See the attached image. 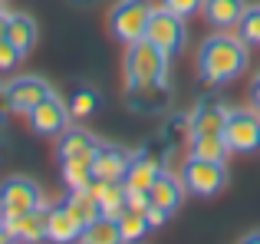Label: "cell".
Masks as SVG:
<instances>
[{
    "instance_id": "23",
    "label": "cell",
    "mask_w": 260,
    "mask_h": 244,
    "mask_svg": "<svg viewBox=\"0 0 260 244\" xmlns=\"http://www.w3.org/2000/svg\"><path fill=\"white\" fill-rule=\"evenodd\" d=\"M66 208L73 211V218H76L83 228H89L95 218H102V208H99V201H95V195L89 192V188H83V192H70Z\"/></svg>"
},
{
    "instance_id": "15",
    "label": "cell",
    "mask_w": 260,
    "mask_h": 244,
    "mask_svg": "<svg viewBox=\"0 0 260 244\" xmlns=\"http://www.w3.org/2000/svg\"><path fill=\"white\" fill-rule=\"evenodd\" d=\"M228 112L231 106L217 103V99H201V103L194 106V112H191V135L194 132H221L224 122H228Z\"/></svg>"
},
{
    "instance_id": "18",
    "label": "cell",
    "mask_w": 260,
    "mask_h": 244,
    "mask_svg": "<svg viewBox=\"0 0 260 244\" xmlns=\"http://www.w3.org/2000/svg\"><path fill=\"white\" fill-rule=\"evenodd\" d=\"M59 172L70 192H83L92 185V155H70V159H59Z\"/></svg>"
},
{
    "instance_id": "30",
    "label": "cell",
    "mask_w": 260,
    "mask_h": 244,
    "mask_svg": "<svg viewBox=\"0 0 260 244\" xmlns=\"http://www.w3.org/2000/svg\"><path fill=\"white\" fill-rule=\"evenodd\" d=\"M168 218H172V215H168L165 208H158V205H148L145 208V221H148V228H152V231H161V228L168 225Z\"/></svg>"
},
{
    "instance_id": "1",
    "label": "cell",
    "mask_w": 260,
    "mask_h": 244,
    "mask_svg": "<svg viewBox=\"0 0 260 244\" xmlns=\"http://www.w3.org/2000/svg\"><path fill=\"white\" fill-rule=\"evenodd\" d=\"M168 66L172 56L158 50L148 37L125 43V93H128V106L139 112H155L165 106L168 99Z\"/></svg>"
},
{
    "instance_id": "11",
    "label": "cell",
    "mask_w": 260,
    "mask_h": 244,
    "mask_svg": "<svg viewBox=\"0 0 260 244\" xmlns=\"http://www.w3.org/2000/svg\"><path fill=\"white\" fill-rule=\"evenodd\" d=\"M46 211V241H56V244H70L83 238V225L73 218V211L66 208V201H46L43 205Z\"/></svg>"
},
{
    "instance_id": "28",
    "label": "cell",
    "mask_w": 260,
    "mask_h": 244,
    "mask_svg": "<svg viewBox=\"0 0 260 244\" xmlns=\"http://www.w3.org/2000/svg\"><path fill=\"white\" fill-rule=\"evenodd\" d=\"M148 205H152V195H148V188L125 185V208H132V211H145Z\"/></svg>"
},
{
    "instance_id": "35",
    "label": "cell",
    "mask_w": 260,
    "mask_h": 244,
    "mask_svg": "<svg viewBox=\"0 0 260 244\" xmlns=\"http://www.w3.org/2000/svg\"><path fill=\"white\" fill-rule=\"evenodd\" d=\"M4 10H7V7H4V0H0V13H4Z\"/></svg>"
},
{
    "instance_id": "21",
    "label": "cell",
    "mask_w": 260,
    "mask_h": 244,
    "mask_svg": "<svg viewBox=\"0 0 260 244\" xmlns=\"http://www.w3.org/2000/svg\"><path fill=\"white\" fill-rule=\"evenodd\" d=\"M7 40H13V43L23 50V56L37 46L40 40V30H37V20L30 17V13H10V26H7Z\"/></svg>"
},
{
    "instance_id": "26",
    "label": "cell",
    "mask_w": 260,
    "mask_h": 244,
    "mask_svg": "<svg viewBox=\"0 0 260 244\" xmlns=\"http://www.w3.org/2000/svg\"><path fill=\"white\" fill-rule=\"evenodd\" d=\"M237 37L247 46H260V4L244 10V17L237 20Z\"/></svg>"
},
{
    "instance_id": "17",
    "label": "cell",
    "mask_w": 260,
    "mask_h": 244,
    "mask_svg": "<svg viewBox=\"0 0 260 244\" xmlns=\"http://www.w3.org/2000/svg\"><path fill=\"white\" fill-rule=\"evenodd\" d=\"M95 148H99V139L83 126H70L56 139V155L59 159H70V155H92Z\"/></svg>"
},
{
    "instance_id": "12",
    "label": "cell",
    "mask_w": 260,
    "mask_h": 244,
    "mask_svg": "<svg viewBox=\"0 0 260 244\" xmlns=\"http://www.w3.org/2000/svg\"><path fill=\"white\" fill-rule=\"evenodd\" d=\"M148 195H152V205H158V208H165L168 215H175L178 208H181V201H184V195H188V188H184L181 175H172V172H165V168H161V175L152 181Z\"/></svg>"
},
{
    "instance_id": "3",
    "label": "cell",
    "mask_w": 260,
    "mask_h": 244,
    "mask_svg": "<svg viewBox=\"0 0 260 244\" xmlns=\"http://www.w3.org/2000/svg\"><path fill=\"white\" fill-rule=\"evenodd\" d=\"M181 181L188 188V195H198V198H214L228 188V165L224 162H211V159H198V155H188L181 162Z\"/></svg>"
},
{
    "instance_id": "27",
    "label": "cell",
    "mask_w": 260,
    "mask_h": 244,
    "mask_svg": "<svg viewBox=\"0 0 260 244\" xmlns=\"http://www.w3.org/2000/svg\"><path fill=\"white\" fill-rule=\"evenodd\" d=\"M20 59H23V50H20L13 40H0V73H10L20 66Z\"/></svg>"
},
{
    "instance_id": "7",
    "label": "cell",
    "mask_w": 260,
    "mask_h": 244,
    "mask_svg": "<svg viewBox=\"0 0 260 244\" xmlns=\"http://www.w3.org/2000/svg\"><path fill=\"white\" fill-rule=\"evenodd\" d=\"M221 135L228 139L231 152H260V112L257 109H231Z\"/></svg>"
},
{
    "instance_id": "14",
    "label": "cell",
    "mask_w": 260,
    "mask_h": 244,
    "mask_svg": "<svg viewBox=\"0 0 260 244\" xmlns=\"http://www.w3.org/2000/svg\"><path fill=\"white\" fill-rule=\"evenodd\" d=\"M244 10H247L244 0H204V7H201L211 30H234L237 20L244 17Z\"/></svg>"
},
{
    "instance_id": "36",
    "label": "cell",
    "mask_w": 260,
    "mask_h": 244,
    "mask_svg": "<svg viewBox=\"0 0 260 244\" xmlns=\"http://www.w3.org/2000/svg\"><path fill=\"white\" fill-rule=\"evenodd\" d=\"M257 73H260V70H257Z\"/></svg>"
},
{
    "instance_id": "13",
    "label": "cell",
    "mask_w": 260,
    "mask_h": 244,
    "mask_svg": "<svg viewBox=\"0 0 260 244\" xmlns=\"http://www.w3.org/2000/svg\"><path fill=\"white\" fill-rule=\"evenodd\" d=\"M7 238L20 241V244H30V241H46V211L37 208V211H26L17 215V218H7Z\"/></svg>"
},
{
    "instance_id": "2",
    "label": "cell",
    "mask_w": 260,
    "mask_h": 244,
    "mask_svg": "<svg viewBox=\"0 0 260 244\" xmlns=\"http://www.w3.org/2000/svg\"><path fill=\"white\" fill-rule=\"evenodd\" d=\"M250 53L241 37H231L228 30H217L198 46V76L204 86H228L247 70Z\"/></svg>"
},
{
    "instance_id": "22",
    "label": "cell",
    "mask_w": 260,
    "mask_h": 244,
    "mask_svg": "<svg viewBox=\"0 0 260 244\" xmlns=\"http://www.w3.org/2000/svg\"><path fill=\"white\" fill-rule=\"evenodd\" d=\"M66 106H70L73 122H83V119L99 112V93H95L92 86H73L70 96H66Z\"/></svg>"
},
{
    "instance_id": "6",
    "label": "cell",
    "mask_w": 260,
    "mask_h": 244,
    "mask_svg": "<svg viewBox=\"0 0 260 244\" xmlns=\"http://www.w3.org/2000/svg\"><path fill=\"white\" fill-rule=\"evenodd\" d=\"M145 37L152 40L155 46H158L165 56H178V53L184 50V40H188V30H184V17H178L175 10H168V7H155L152 20H148V30Z\"/></svg>"
},
{
    "instance_id": "19",
    "label": "cell",
    "mask_w": 260,
    "mask_h": 244,
    "mask_svg": "<svg viewBox=\"0 0 260 244\" xmlns=\"http://www.w3.org/2000/svg\"><path fill=\"white\" fill-rule=\"evenodd\" d=\"M191 155L198 159H211V162H224L231 159V145L221 132H194L191 135Z\"/></svg>"
},
{
    "instance_id": "8",
    "label": "cell",
    "mask_w": 260,
    "mask_h": 244,
    "mask_svg": "<svg viewBox=\"0 0 260 244\" xmlns=\"http://www.w3.org/2000/svg\"><path fill=\"white\" fill-rule=\"evenodd\" d=\"M50 93L53 89H50V83H46L43 76H13L10 83L0 89V96H4V103H7L10 112L30 116V112L50 96Z\"/></svg>"
},
{
    "instance_id": "20",
    "label": "cell",
    "mask_w": 260,
    "mask_h": 244,
    "mask_svg": "<svg viewBox=\"0 0 260 244\" xmlns=\"http://www.w3.org/2000/svg\"><path fill=\"white\" fill-rule=\"evenodd\" d=\"M161 175V162L155 159L152 152H135L132 155V165H128V175H125V185H135V188H152V181Z\"/></svg>"
},
{
    "instance_id": "24",
    "label": "cell",
    "mask_w": 260,
    "mask_h": 244,
    "mask_svg": "<svg viewBox=\"0 0 260 244\" xmlns=\"http://www.w3.org/2000/svg\"><path fill=\"white\" fill-rule=\"evenodd\" d=\"M115 221H119V238L125 244H135V241L145 238V234H152V228H148V221H145V211H132V208H125Z\"/></svg>"
},
{
    "instance_id": "5",
    "label": "cell",
    "mask_w": 260,
    "mask_h": 244,
    "mask_svg": "<svg viewBox=\"0 0 260 244\" xmlns=\"http://www.w3.org/2000/svg\"><path fill=\"white\" fill-rule=\"evenodd\" d=\"M152 13H155L152 0H119L109 10V30L119 43H135V40L145 37Z\"/></svg>"
},
{
    "instance_id": "25",
    "label": "cell",
    "mask_w": 260,
    "mask_h": 244,
    "mask_svg": "<svg viewBox=\"0 0 260 244\" xmlns=\"http://www.w3.org/2000/svg\"><path fill=\"white\" fill-rule=\"evenodd\" d=\"M79 241H86V244H119V221L115 218H95L89 228H83V238Z\"/></svg>"
},
{
    "instance_id": "9",
    "label": "cell",
    "mask_w": 260,
    "mask_h": 244,
    "mask_svg": "<svg viewBox=\"0 0 260 244\" xmlns=\"http://www.w3.org/2000/svg\"><path fill=\"white\" fill-rule=\"evenodd\" d=\"M70 126H73L70 106H66V99L56 96V93H50V96L30 112V129L37 135H43V139H59Z\"/></svg>"
},
{
    "instance_id": "4",
    "label": "cell",
    "mask_w": 260,
    "mask_h": 244,
    "mask_svg": "<svg viewBox=\"0 0 260 244\" xmlns=\"http://www.w3.org/2000/svg\"><path fill=\"white\" fill-rule=\"evenodd\" d=\"M43 205H46L43 188L30 175H10V178L0 181V221L17 218V215H26V211H37Z\"/></svg>"
},
{
    "instance_id": "31",
    "label": "cell",
    "mask_w": 260,
    "mask_h": 244,
    "mask_svg": "<svg viewBox=\"0 0 260 244\" xmlns=\"http://www.w3.org/2000/svg\"><path fill=\"white\" fill-rule=\"evenodd\" d=\"M247 96H250V106L260 112V73L254 76V83H250V93H247Z\"/></svg>"
},
{
    "instance_id": "33",
    "label": "cell",
    "mask_w": 260,
    "mask_h": 244,
    "mask_svg": "<svg viewBox=\"0 0 260 244\" xmlns=\"http://www.w3.org/2000/svg\"><path fill=\"white\" fill-rule=\"evenodd\" d=\"M73 4H76V7H83V10H92V7H99L102 0H73Z\"/></svg>"
},
{
    "instance_id": "10",
    "label": "cell",
    "mask_w": 260,
    "mask_h": 244,
    "mask_svg": "<svg viewBox=\"0 0 260 244\" xmlns=\"http://www.w3.org/2000/svg\"><path fill=\"white\" fill-rule=\"evenodd\" d=\"M132 155L122 145H109V142H99V148L92 152V175L99 181H125L128 165H132Z\"/></svg>"
},
{
    "instance_id": "29",
    "label": "cell",
    "mask_w": 260,
    "mask_h": 244,
    "mask_svg": "<svg viewBox=\"0 0 260 244\" xmlns=\"http://www.w3.org/2000/svg\"><path fill=\"white\" fill-rule=\"evenodd\" d=\"M161 7H168V10H175L178 17H194V13H201L204 0H161Z\"/></svg>"
},
{
    "instance_id": "32",
    "label": "cell",
    "mask_w": 260,
    "mask_h": 244,
    "mask_svg": "<svg viewBox=\"0 0 260 244\" xmlns=\"http://www.w3.org/2000/svg\"><path fill=\"white\" fill-rule=\"evenodd\" d=\"M7 26H10V13L4 10V13H0V40L7 37Z\"/></svg>"
},
{
    "instance_id": "34",
    "label": "cell",
    "mask_w": 260,
    "mask_h": 244,
    "mask_svg": "<svg viewBox=\"0 0 260 244\" xmlns=\"http://www.w3.org/2000/svg\"><path fill=\"white\" fill-rule=\"evenodd\" d=\"M244 241H247V244H257V241H260V231H254V234H247V238H244Z\"/></svg>"
},
{
    "instance_id": "16",
    "label": "cell",
    "mask_w": 260,
    "mask_h": 244,
    "mask_svg": "<svg viewBox=\"0 0 260 244\" xmlns=\"http://www.w3.org/2000/svg\"><path fill=\"white\" fill-rule=\"evenodd\" d=\"M89 192L95 195V201H99V208H102L106 218H119V215L125 211V181H99V178H92Z\"/></svg>"
}]
</instances>
